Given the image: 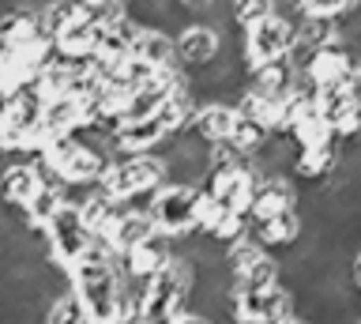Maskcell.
Instances as JSON below:
<instances>
[{
	"label": "cell",
	"mask_w": 361,
	"mask_h": 324,
	"mask_svg": "<svg viewBox=\"0 0 361 324\" xmlns=\"http://www.w3.org/2000/svg\"><path fill=\"white\" fill-rule=\"evenodd\" d=\"M166 181V166L162 155L147 151V155H113L109 166L102 170L98 185L106 188L113 200H132L140 193H154Z\"/></svg>",
	"instance_id": "2"
},
{
	"label": "cell",
	"mask_w": 361,
	"mask_h": 324,
	"mask_svg": "<svg viewBox=\"0 0 361 324\" xmlns=\"http://www.w3.org/2000/svg\"><path fill=\"white\" fill-rule=\"evenodd\" d=\"M169 256H173V241H169L162 230H151V234H143L135 245H128V249L121 253L117 264H121L128 275H143V279H147L154 268H162Z\"/></svg>",
	"instance_id": "9"
},
{
	"label": "cell",
	"mask_w": 361,
	"mask_h": 324,
	"mask_svg": "<svg viewBox=\"0 0 361 324\" xmlns=\"http://www.w3.org/2000/svg\"><path fill=\"white\" fill-rule=\"evenodd\" d=\"M293 19L271 12L256 23H248L241 30V68H252V64H264V61H275L290 49L293 42Z\"/></svg>",
	"instance_id": "4"
},
{
	"label": "cell",
	"mask_w": 361,
	"mask_h": 324,
	"mask_svg": "<svg viewBox=\"0 0 361 324\" xmlns=\"http://www.w3.org/2000/svg\"><path fill=\"white\" fill-rule=\"evenodd\" d=\"M98 35H102V27H94L87 16H72L68 23L56 27L49 46L61 53V57H68V61H87V57H94Z\"/></svg>",
	"instance_id": "12"
},
{
	"label": "cell",
	"mask_w": 361,
	"mask_h": 324,
	"mask_svg": "<svg viewBox=\"0 0 361 324\" xmlns=\"http://www.w3.org/2000/svg\"><path fill=\"white\" fill-rule=\"evenodd\" d=\"M275 12V0H226V16H230V23L237 30H245L248 23H256V19H264Z\"/></svg>",
	"instance_id": "18"
},
{
	"label": "cell",
	"mask_w": 361,
	"mask_h": 324,
	"mask_svg": "<svg viewBox=\"0 0 361 324\" xmlns=\"http://www.w3.org/2000/svg\"><path fill=\"white\" fill-rule=\"evenodd\" d=\"M357 0H298L293 4V23L301 16H343V12H354Z\"/></svg>",
	"instance_id": "20"
},
{
	"label": "cell",
	"mask_w": 361,
	"mask_h": 324,
	"mask_svg": "<svg viewBox=\"0 0 361 324\" xmlns=\"http://www.w3.org/2000/svg\"><path fill=\"white\" fill-rule=\"evenodd\" d=\"M267 136H271V128H267L259 117H252V114H237V109H233V125H230V136H226V140H233L245 155H252Z\"/></svg>",
	"instance_id": "16"
},
{
	"label": "cell",
	"mask_w": 361,
	"mask_h": 324,
	"mask_svg": "<svg viewBox=\"0 0 361 324\" xmlns=\"http://www.w3.org/2000/svg\"><path fill=\"white\" fill-rule=\"evenodd\" d=\"M166 136L169 132L154 114L151 117H132V121H121V125L113 128V151L117 155H147V151L162 148Z\"/></svg>",
	"instance_id": "8"
},
{
	"label": "cell",
	"mask_w": 361,
	"mask_h": 324,
	"mask_svg": "<svg viewBox=\"0 0 361 324\" xmlns=\"http://www.w3.org/2000/svg\"><path fill=\"white\" fill-rule=\"evenodd\" d=\"M68 283H72L83 317L90 324H113L117 320V294H121V279H117V256H113L102 241L90 238V245L68 264Z\"/></svg>",
	"instance_id": "1"
},
{
	"label": "cell",
	"mask_w": 361,
	"mask_h": 324,
	"mask_svg": "<svg viewBox=\"0 0 361 324\" xmlns=\"http://www.w3.org/2000/svg\"><path fill=\"white\" fill-rule=\"evenodd\" d=\"M230 125H233V106L219 102V98H214V102H196L192 121H188V128L196 132L203 143L226 140V136H230Z\"/></svg>",
	"instance_id": "13"
},
{
	"label": "cell",
	"mask_w": 361,
	"mask_h": 324,
	"mask_svg": "<svg viewBox=\"0 0 361 324\" xmlns=\"http://www.w3.org/2000/svg\"><path fill=\"white\" fill-rule=\"evenodd\" d=\"M173 49H177V64L185 72H196L203 64H211L222 49V30L203 23V19H192L173 35Z\"/></svg>",
	"instance_id": "6"
},
{
	"label": "cell",
	"mask_w": 361,
	"mask_h": 324,
	"mask_svg": "<svg viewBox=\"0 0 361 324\" xmlns=\"http://www.w3.org/2000/svg\"><path fill=\"white\" fill-rule=\"evenodd\" d=\"M45 241H49V260L61 264V268H68L90 245V230H87V222H83L75 204L61 200V208H56L53 219L45 222Z\"/></svg>",
	"instance_id": "5"
},
{
	"label": "cell",
	"mask_w": 361,
	"mask_h": 324,
	"mask_svg": "<svg viewBox=\"0 0 361 324\" xmlns=\"http://www.w3.org/2000/svg\"><path fill=\"white\" fill-rule=\"evenodd\" d=\"M79 16H87L94 27H117L124 19V0H79Z\"/></svg>",
	"instance_id": "19"
},
{
	"label": "cell",
	"mask_w": 361,
	"mask_h": 324,
	"mask_svg": "<svg viewBox=\"0 0 361 324\" xmlns=\"http://www.w3.org/2000/svg\"><path fill=\"white\" fill-rule=\"evenodd\" d=\"M196 200H200V185H173L162 181L154 188L151 200V219L154 227L166 234L169 241H185L200 230L196 222Z\"/></svg>",
	"instance_id": "3"
},
{
	"label": "cell",
	"mask_w": 361,
	"mask_h": 324,
	"mask_svg": "<svg viewBox=\"0 0 361 324\" xmlns=\"http://www.w3.org/2000/svg\"><path fill=\"white\" fill-rule=\"evenodd\" d=\"M177 4H180V8H185V12H192V16H196V19H200L203 12H211V8H214V4H219V0H177Z\"/></svg>",
	"instance_id": "21"
},
{
	"label": "cell",
	"mask_w": 361,
	"mask_h": 324,
	"mask_svg": "<svg viewBox=\"0 0 361 324\" xmlns=\"http://www.w3.org/2000/svg\"><path fill=\"white\" fill-rule=\"evenodd\" d=\"M248 234L259 241V249H267V253H290L293 245H298L301 238V211L298 204L293 208H282L275 211V215H267V219H248Z\"/></svg>",
	"instance_id": "7"
},
{
	"label": "cell",
	"mask_w": 361,
	"mask_h": 324,
	"mask_svg": "<svg viewBox=\"0 0 361 324\" xmlns=\"http://www.w3.org/2000/svg\"><path fill=\"white\" fill-rule=\"evenodd\" d=\"M233 279H241V283H248V287H275L279 283V256L264 249L256 260H248Z\"/></svg>",
	"instance_id": "17"
},
{
	"label": "cell",
	"mask_w": 361,
	"mask_h": 324,
	"mask_svg": "<svg viewBox=\"0 0 361 324\" xmlns=\"http://www.w3.org/2000/svg\"><path fill=\"white\" fill-rule=\"evenodd\" d=\"M42 188L38 170L30 166V159H4L0 162V200L11 211H23L27 200Z\"/></svg>",
	"instance_id": "10"
},
{
	"label": "cell",
	"mask_w": 361,
	"mask_h": 324,
	"mask_svg": "<svg viewBox=\"0 0 361 324\" xmlns=\"http://www.w3.org/2000/svg\"><path fill=\"white\" fill-rule=\"evenodd\" d=\"M83 125V102L75 95H53L42 102V114H38V143L49 140V136H61V132H75Z\"/></svg>",
	"instance_id": "11"
},
{
	"label": "cell",
	"mask_w": 361,
	"mask_h": 324,
	"mask_svg": "<svg viewBox=\"0 0 361 324\" xmlns=\"http://www.w3.org/2000/svg\"><path fill=\"white\" fill-rule=\"evenodd\" d=\"M132 53L140 61H147L151 68H169L177 64V49H173V35L162 27H140L135 30V42H132Z\"/></svg>",
	"instance_id": "14"
},
{
	"label": "cell",
	"mask_w": 361,
	"mask_h": 324,
	"mask_svg": "<svg viewBox=\"0 0 361 324\" xmlns=\"http://www.w3.org/2000/svg\"><path fill=\"white\" fill-rule=\"evenodd\" d=\"M42 320H45V324H83L87 317H83V306H79L75 290H72V287L56 290V294L45 301Z\"/></svg>",
	"instance_id": "15"
}]
</instances>
